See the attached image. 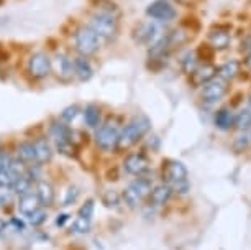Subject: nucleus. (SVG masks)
Returning <instances> with one entry per match:
<instances>
[{"mask_svg": "<svg viewBox=\"0 0 251 250\" xmlns=\"http://www.w3.org/2000/svg\"><path fill=\"white\" fill-rule=\"evenodd\" d=\"M87 25L96 31V35L102 40V43L115 41L118 36V31H120V20H118V15H113V13H108V12L96 10L89 17Z\"/></svg>", "mask_w": 251, "mask_h": 250, "instance_id": "f257e3e1", "label": "nucleus"}, {"mask_svg": "<svg viewBox=\"0 0 251 250\" xmlns=\"http://www.w3.org/2000/svg\"><path fill=\"white\" fill-rule=\"evenodd\" d=\"M73 45L75 53L80 56H96L102 48V40L89 25H79L73 33Z\"/></svg>", "mask_w": 251, "mask_h": 250, "instance_id": "f03ea898", "label": "nucleus"}, {"mask_svg": "<svg viewBox=\"0 0 251 250\" xmlns=\"http://www.w3.org/2000/svg\"><path fill=\"white\" fill-rule=\"evenodd\" d=\"M163 178H164L166 185L171 188L173 193L186 194L189 191L187 168L182 162H177V160H166L163 163Z\"/></svg>", "mask_w": 251, "mask_h": 250, "instance_id": "7ed1b4c3", "label": "nucleus"}, {"mask_svg": "<svg viewBox=\"0 0 251 250\" xmlns=\"http://www.w3.org/2000/svg\"><path fill=\"white\" fill-rule=\"evenodd\" d=\"M150 127H151V122L148 117H145V115L135 117L133 120L128 122V124L120 130V139H118L117 150H128L133 147V145H136L150 132Z\"/></svg>", "mask_w": 251, "mask_h": 250, "instance_id": "20e7f679", "label": "nucleus"}, {"mask_svg": "<svg viewBox=\"0 0 251 250\" xmlns=\"http://www.w3.org/2000/svg\"><path fill=\"white\" fill-rule=\"evenodd\" d=\"M26 74L33 81L51 76V56L46 51H33L26 59Z\"/></svg>", "mask_w": 251, "mask_h": 250, "instance_id": "39448f33", "label": "nucleus"}, {"mask_svg": "<svg viewBox=\"0 0 251 250\" xmlns=\"http://www.w3.org/2000/svg\"><path fill=\"white\" fill-rule=\"evenodd\" d=\"M118 139H120V127H118L117 122L108 120L100 127H97L96 143L102 152L105 153L115 152L118 147Z\"/></svg>", "mask_w": 251, "mask_h": 250, "instance_id": "423d86ee", "label": "nucleus"}, {"mask_svg": "<svg viewBox=\"0 0 251 250\" xmlns=\"http://www.w3.org/2000/svg\"><path fill=\"white\" fill-rule=\"evenodd\" d=\"M51 74L59 83L68 84L74 79V59L66 51H56L51 56Z\"/></svg>", "mask_w": 251, "mask_h": 250, "instance_id": "0eeeda50", "label": "nucleus"}, {"mask_svg": "<svg viewBox=\"0 0 251 250\" xmlns=\"http://www.w3.org/2000/svg\"><path fill=\"white\" fill-rule=\"evenodd\" d=\"M163 35H164L163 28H161L159 23L154 20L138 23V25H135L133 31H131V38H133L135 43L148 46V48L153 46Z\"/></svg>", "mask_w": 251, "mask_h": 250, "instance_id": "6e6552de", "label": "nucleus"}, {"mask_svg": "<svg viewBox=\"0 0 251 250\" xmlns=\"http://www.w3.org/2000/svg\"><path fill=\"white\" fill-rule=\"evenodd\" d=\"M151 181L145 180V178H136L135 181H131L126 190L123 191V201L128 207H138L151 193Z\"/></svg>", "mask_w": 251, "mask_h": 250, "instance_id": "1a4fd4ad", "label": "nucleus"}, {"mask_svg": "<svg viewBox=\"0 0 251 250\" xmlns=\"http://www.w3.org/2000/svg\"><path fill=\"white\" fill-rule=\"evenodd\" d=\"M146 17H150L151 20L158 23H168L176 20L177 10L176 7L171 3V0H153L148 7H146Z\"/></svg>", "mask_w": 251, "mask_h": 250, "instance_id": "9d476101", "label": "nucleus"}, {"mask_svg": "<svg viewBox=\"0 0 251 250\" xmlns=\"http://www.w3.org/2000/svg\"><path fill=\"white\" fill-rule=\"evenodd\" d=\"M226 92H228V83L220 79L219 76H215L212 81H208L202 86L201 97L205 104H215L222 101L226 96Z\"/></svg>", "mask_w": 251, "mask_h": 250, "instance_id": "9b49d317", "label": "nucleus"}, {"mask_svg": "<svg viewBox=\"0 0 251 250\" xmlns=\"http://www.w3.org/2000/svg\"><path fill=\"white\" fill-rule=\"evenodd\" d=\"M123 169L128 174L143 178L150 169V160L143 153H130L123 160Z\"/></svg>", "mask_w": 251, "mask_h": 250, "instance_id": "f8f14e48", "label": "nucleus"}, {"mask_svg": "<svg viewBox=\"0 0 251 250\" xmlns=\"http://www.w3.org/2000/svg\"><path fill=\"white\" fill-rule=\"evenodd\" d=\"M73 59H74V79H77L79 83L91 81L94 76V66L91 63V58L75 55Z\"/></svg>", "mask_w": 251, "mask_h": 250, "instance_id": "ddd939ff", "label": "nucleus"}, {"mask_svg": "<svg viewBox=\"0 0 251 250\" xmlns=\"http://www.w3.org/2000/svg\"><path fill=\"white\" fill-rule=\"evenodd\" d=\"M217 76V68L212 63H202L197 66V69L191 74V83L194 87H202L203 84L212 81Z\"/></svg>", "mask_w": 251, "mask_h": 250, "instance_id": "4468645a", "label": "nucleus"}, {"mask_svg": "<svg viewBox=\"0 0 251 250\" xmlns=\"http://www.w3.org/2000/svg\"><path fill=\"white\" fill-rule=\"evenodd\" d=\"M33 148H35V162L38 165H46L53 158V147L46 137H38L33 140Z\"/></svg>", "mask_w": 251, "mask_h": 250, "instance_id": "2eb2a0df", "label": "nucleus"}, {"mask_svg": "<svg viewBox=\"0 0 251 250\" xmlns=\"http://www.w3.org/2000/svg\"><path fill=\"white\" fill-rule=\"evenodd\" d=\"M231 36L230 31L224 27H217L214 30H210L208 33V45L212 46V50L217 51H224L230 46Z\"/></svg>", "mask_w": 251, "mask_h": 250, "instance_id": "dca6fc26", "label": "nucleus"}, {"mask_svg": "<svg viewBox=\"0 0 251 250\" xmlns=\"http://www.w3.org/2000/svg\"><path fill=\"white\" fill-rule=\"evenodd\" d=\"M36 196L40 199L41 206H53L54 202V188L50 181L41 180L36 183Z\"/></svg>", "mask_w": 251, "mask_h": 250, "instance_id": "f3484780", "label": "nucleus"}, {"mask_svg": "<svg viewBox=\"0 0 251 250\" xmlns=\"http://www.w3.org/2000/svg\"><path fill=\"white\" fill-rule=\"evenodd\" d=\"M82 115H84V124L89 129H97V127L102 125V111L97 104H89V106H86V109L82 111Z\"/></svg>", "mask_w": 251, "mask_h": 250, "instance_id": "a211bd4d", "label": "nucleus"}, {"mask_svg": "<svg viewBox=\"0 0 251 250\" xmlns=\"http://www.w3.org/2000/svg\"><path fill=\"white\" fill-rule=\"evenodd\" d=\"M171 196H173L171 188H169L168 185H159V186H154L153 190H151L148 197H150L151 204L159 207V206H164L166 202L171 199Z\"/></svg>", "mask_w": 251, "mask_h": 250, "instance_id": "6ab92c4d", "label": "nucleus"}, {"mask_svg": "<svg viewBox=\"0 0 251 250\" xmlns=\"http://www.w3.org/2000/svg\"><path fill=\"white\" fill-rule=\"evenodd\" d=\"M40 207H41L40 199H38L36 194H31V193L23 194L20 197V201H18V209H20L22 214H25V216H31L33 212L38 211Z\"/></svg>", "mask_w": 251, "mask_h": 250, "instance_id": "aec40b11", "label": "nucleus"}, {"mask_svg": "<svg viewBox=\"0 0 251 250\" xmlns=\"http://www.w3.org/2000/svg\"><path fill=\"white\" fill-rule=\"evenodd\" d=\"M217 74H219L220 79H224L226 83L233 81V79L240 74V63L235 59L226 61L225 64H222L220 68L217 69Z\"/></svg>", "mask_w": 251, "mask_h": 250, "instance_id": "412c9836", "label": "nucleus"}, {"mask_svg": "<svg viewBox=\"0 0 251 250\" xmlns=\"http://www.w3.org/2000/svg\"><path fill=\"white\" fill-rule=\"evenodd\" d=\"M215 127L220 130H230L231 127H235V115L230 109H220L215 114Z\"/></svg>", "mask_w": 251, "mask_h": 250, "instance_id": "4be33fe9", "label": "nucleus"}, {"mask_svg": "<svg viewBox=\"0 0 251 250\" xmlns=\"http://www.w3.org/2000/svg\"><path fill=\"white\" fill-rule=\"evenodd\" d=\"M17 160H20L22 163L30 165L35 162V148H33V141H23L18 145L17 148Z\"/></svg>", "mask_w": 251, "mask_h": 250, "instance_id": "5701e85b", "label": "nucleus"}, {"mask_svg": "<svg viewBox=\"0 0 251 250\" xmlns=\"http://www.w3.org/2000/svg\"><path fill=\"white\" fill-rule=\"evenodd\" d=\"M199 64L201 63H199V56L196 51H187V53L181 58V69L184 74H187V76H191L194 71L197 69Z\"/></svg>", "mask_w": 251, "mask_h": 250, "instance_id": "b1692460", "label": "nucleus"}, {"mask_svg": "<svg viewBox=\"0 0 251 250\" xmlns=\"http://www.w3.org/2000/svg\"><path fill=\"white\" fill-rule=\"evenodd\" d=\"M235 127L241 132L251 130V111L243 109L238 115L235 117Z\"/></svg>", "mask_w": 251, "mask_h": 250, "instance_id": "393cba45", "label": "nucleus"}, {"mask_svg": "<svg viewBox=\"0 0 251 250\" xmlns=\"http://www.w3.org/2000/svg\"><path fill=\"white\" fill-rule=\"evenodd\" d=\"M92 5L96 7V10L99 12H108L113 13V15H120V10H118V5L112 0H91Z\"/></svg>", "mask_w": 251, "mask_h": 250, "instance_id": "a878e982", "label": "nucleus"}, {"mask_svg": "<svg viewBox=\"0 0 251 250\" xmlns=\"http://www.w3.org/2000/svg\"><path fill=\"white\" fill-rule=\"evenodd\" d=\"M18 178L20 176H18L10 167H5L3 169H0V185L2 186H13Z\"/></svg>", "mask_w": 251, "mask_h": 250, "instance_id": "bb28decb", "label": "nucleus"}, {"mask_svg": "<svg viewBox=\"0 0 251 250\" xmlns=\"http://www.w3.org/2000/svg\"><path fill=\"white\" fill-rule=\"evenodd\" d=\"M13 188V193H18V194H26L28 191L31 190V178L28 174H23L18 180L15 181V185L12 186Z\"/></svg>", "mask_w": 251, "mask_h": 250, "instance_id": "cd10ccee", "label": "nucleus"}, {"mask_svg": "<svg viewBox=\"0 0 251 250\" xmlns=\"http://www.w3.org/2000/svg\"><path fill=\"white\" fill-rule=\"evenodd\" d=\"M251 145V132H243V135L236 137L233 141V150L236 153L245 152L246 148H250Z\"/></svg>", "mask_w": 251, "mask_h": 250, "instance_id": "c85d7f7f", "label": "nucleus"}, {"mask_svg": "<svg viewBox=\"0 0 251 250\" xmlns=\"http://www.w3.org/2000/svg\"><path fill=\"white\" fill-rule=\"evenodd\" d=\"M102 202H103V204H105L107 207H115V206H118V202H120V196H118V193H117V191L107 190V191L102 194Z\"/></svg>", "mask_w": 251, "mask_h": 250, "instance_id": "c756f323", "label": "nucleus"}, {"mask_svg": "<svg viewBox=\"0 0 251 250\" xmlns=\"http://www.w3.org/2000/svg\"><path fill=\"white\" fill-rule=\"evenodd\" d=\"M80 114V107L79 106H69L61 112V119L63 122H68V124H73V120Z\"/></svg>", "mask_w": 251, "mask_h": 250, "instance_id": "7c9ffc66", "label": "nucleus"}, {"mask_svg": "<svg viewBox=\"0 0 251 250\" xmlns=\"http://www.w3.org/2000/svg\"><path fill=\"white\" fill-rule=\"evenodd\" d=\"M73 229H74V232H77V234H87L89 229H91V219L77 218L73 222Z\"/></svg>", "mask_w": 251, "mask_h": 250, "instance_id": "2f4dec72", "label": "nucleus"}, {"mask_svg": "<svg viewBox=\"0 0 251 250\" xmlns=\"http://www.w3.org/2000/svg\"><path fill=\"white\" fill-rule=\"evenodd\" d=\"M13 199V188L0 185V207L7 206Z\"/></svg>", "mask_w": 251, "mask_h": 250, "instance_id": "473e14b6", "label": "nucleus"}, {"mask_svg": "<svg viewBox=\"0 0 251 250\" xmlns=\"http://www.w3.org/2000/svg\"><path fill=\"white\" fill-rule=\"evenodd\" d=\"M77 197H79V190L75 186H71V188H68V191H66L63 204L64 206H71L73 202L77 201Z\"/></svg>", "mask_w": 251, "mask_h": 250, "instance_id": "72a5a7b5", "label": "nucleus"}, {"mask_svg": "<svg viewBox=\"0 0 251 250\" xmlns=\"http://www.w3.org/2000/svg\"><path fill=\"white\" fill-rule=\"evenodd\" d=\"M28 218H30V224L31 225H41L46 221V218H48V214H46V212L40 207V209L33 212L31 216H28Z\"/></svg>", "mask_w": 251, "mask_h": 250, "instance_id": "f704fd0d", "label": "nucleus"}, {"mask_svg": "<svg viewBox=\"0 0 251 250\" xmlns=\"http://www.w3.org/2000/svg\"><path fill=\"white\" fill-rule=\"evenodd\" d=\"M94 216V201L89 199L86 204L79 209V218H86V219H92Z\"/></svg>", "mask_w": 251, "mask_h": 250, "instance_id": "c9c22d12", "label": "nucleus"}, {"mask_svg": "<svg viewBox=\"0 0 251 250\" xmlns=\"http://www.w3.org/2000/svg\"><path fill=\"white\" fill-rule=\"evenodd\" d=\"M197 56H199V59H212V56H214V50H212V46L210 45H201V48H199L197 51Z\"/></svg>", "mask_w": 251, "mask_h": 250, "instance_id": "e433bc0d", "label": "nucleus"}, {"mask_svg": "<svg viewBox=\"0 0 251 250\" xmlns=\"http://www.w3.org/2000/svg\"><path fill=\"white\" fill-rule=\"evenodd\" d=\"M10 157L5 153H0V169H3L5 167H8V163H10Z\"/></svg>", "mask_w": 251, "mask_h": 250, "instance_id": "4c0bfd02", "label": "nucleus"}, {"mask_svg": "<svg viewBox=\"0 0 251 250\" xmlns=\"http://www.w3.org/2000/svg\"><path fill=\"white\" fill-rule=\"evenodd\" d=\"M69 221V216L68 214H59L58 219H56V225H59V227H63V225Z\"/></svg>", "mask_w": 251, "mask_h": 250, "instance_id": "58836bf2", "label": "nucleus"}, {"mask_svg": "<svg viewBox=\"0 0 251 250\" xmlns=\"http://www.w3.org/2000/svg\"><path fill=\"white\" fill-rule=\"evenodd\" d=\"M12 224H13V225H17V229H18V230H23V222H22V221L12 219Z\"/></svg>", "mask_w": 251, "mask_h": 250, "instance_id": "ea45409f", "label": "nucleus"}, {"mask_svg": "<svg viewBox=\"0 0 251 250\" xmlns=\"http://www.w3.org/2000/svg\"><path fill=\"white\" fill-rule=\"evenodd\" d=\"M245 66L251 71V51L248 53V56H246V59H245Z\"/></svg>", "mask_w": 251, "mask_h": 250, "instance_id": "a19ab883", "label": "nucleus"}, {"mask_svg": "<svg viewBox=\"0 0 251 250\" xmlns=\"http://www.w3.org/2000/svg\"><path fill=\"white\" fill-rule=\"evenodd\" d=\"M3 229H5V222H3L2 219H0V235H2V232H3Z\"/></svg>", "mask_w": 251, "mask_h": 250, "instance_id": "79ce46f5", "label": "nucleus"}, {"mask_svg": "<svg viewBox=\"0 0 251 250\" xmlns=\"http://www.w3.org/2000/svg\"><path fill=\"white\" fill-rule=\"evenodd\" d=\"M250 102H251V101H250Z\"/></svg>", "mask_w": 251, "mask_h": 250, "instance_id": "37998d69", "label": "nucleus"}]
</instances>
